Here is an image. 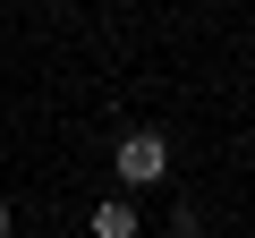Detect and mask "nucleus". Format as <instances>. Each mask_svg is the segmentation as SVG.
I'll return each mask as SVG.
<instances>
[{
	"label": "nucleus",
	"mask_w": 255,
	"mask_h": 238,
	"mask_svg": "<svg viewBox=\"0 0 255 238\" xmlns=\"http://www.w3.org/2000/svg\"><path fill=\"white\" fill-rule=\"evenodd\" d=\"M119 179H128V187H153V179H170V136H153V128H128V136H119Z\"/></svg>",
	"instance_id": "1"
},
{
	"label": "nucleus",
	"mask_w": 255,
	"mask_h": 238,
	"mask_svg": "<svg viewBox=\"0 0 255 238\" xmlns=\"http://www.w3.org/2000/svg\"><path fill=\"white\" fill-rule=\"evenodd\" d=\"M0 238H9V204H0Z\"/></svg>",
	"instance_id": "3"
},
{
	"label": "nucleus",
	"mask_w": 255,
	"mask_h": 238,
	"mask_svg": "<svg viewBox=\"0 0 255 238\" xmlns=\"http://www.w3.org/2000/svg\"><path fill=\"white\" fill-rule=\"evenodd\" d=\"M94 238H136V204H94Z\"/></svg>",
	"instance_id": "2"
}]
</instances>
